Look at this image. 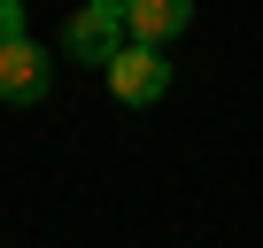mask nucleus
<instances>
[{"label":"nucleus","instance_id":"f257e3e1","mask_svg":"<svg viewBox=\"0 0 263 248\" xmlns=\"http://www.w3.org/2000/svg\"><path fill=\"white\" fill-rule=\"evenodd\" d=\"M62 47H70V62H93V70H108V62L132 47V31H124V8H116V0H93V8H78V16L62 24Z\"/></svg>","mask_w":263,"mask_h":248},{"label":"nucleus","instance_id":"f03ea898","mask_svg":"<svg viewBox=\"0 0 263 248\" xmlns=\"http://www.w3.org/2000/svg\"><path fill=\"white\" fill-rule=\"evenodd\" d=\"M101 78H108V93H116L124 109H147V101L171 93V62H163V47H124Z\"/></svg>","mask_w":263,"mask_h":248},{"label":"nucleus","instance_id":"7ed1b4c3","mask_svg":"<svg viewBox=\"0 0 263 248\" xmlns=\"http://www.w3.org/2000/svg\"><path fill=\"white\" fill-rule=\"evenodd\" d=\"M186 24H194V0H132V8H124L132 47H171Z\"/></svg>","mask_w":263,"mask_h":248},{"label":"nucleus","instance_id":"20e7f679","mask_svg":"<svg viewBox=\"0 0 263 248\" xmlns=\"http://www.w3.org/2000/svg\"><path fill=\"white\" fill-rule=\"evenodd\" d=\"M47 93V55L24 39V47H0V101H39Z\"/></svg>","mask_w":263,"mask_h":248},{"label":"nucleus","instance_id":"39448f33","mask_svg":"<svg viewBox=\"0 0 263 248\" xmlns=\"http://www.w3.org/2000/svg\"><path fill=\"white\" fill-rule=\"evenodd\" d=\"M0 47H24V8L16 0H0Z\"/></svg>","mask_w":263,"mask_h":248}]
</instances>
